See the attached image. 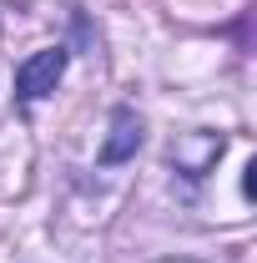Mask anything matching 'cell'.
I'll return each instance as SVG.
<instances>
[{
  "instance_id": "1",
  "label": "cell",
  "mask_w": 257,
  "mask_h": 263,
  "mask_svg": "<svg viewBox=\"0 0 257 263\" xmlns=\"http://www.w3.org/2000/svg\"><path fill=\"white\" fill-rule=\"evenodd\" d=\"M61 76H66V51L61 46H46V51H35V56H26L15 66V97L26 106H35V101H46L56 91Z\"/></svg>"
},
{
  "instance_id": "2",
  "label": "cell",
  "mask_w": 257,
  "mask_h": 263,
  "mask_svg": "<svg viewBox=\"0 0 257 263\" xmlns=\"http://www.w3.org/2000/svg\"><path fill=\"white\" fill-rule=\"evenodd\" d=\"M136 147H141V117H136V106H116L111 111V127H106V142H101L96 162L101 167H116L136 157Z\"/></svg>"
},
{
  "instance_id": "3",
  "label": "cell",
  "mask_w": 257,
  "mask_h": 263,
  "mask_svg": "<svg viewBox=\"0 0 257 263\" xmlns=\"http://www.w3.org/2000/svg\"><path fill=\"white\" fill-rule=\"evenodd\" d=\"M157 263H197V258H157Z\"/></svg>"
}]
</instances>
